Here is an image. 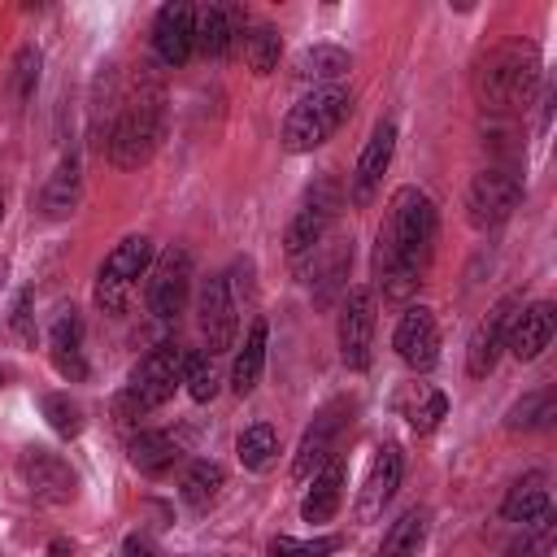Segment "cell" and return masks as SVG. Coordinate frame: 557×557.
<instances>
[{"mask_svg": "<svg viewBox=\"0 0 557 557\" xmlns=\"http://www.w3.org/2000/svg\"><path fill=\"white\" fill-rule=\"evenodd\" d=\"M435 252V205L418 187H400L387 205L374 244V278L387 300H405L418 292L422 270Z\"/></svg>", "mask_w": 557, "mask_h": 557, "instance_id": "6da1fadb", "label": "cell"}, {"mask_svg": "<svg viewBox=\"0 0 557 557\" xmlns=\"http://www.w3.org/2000/svg\"><path fill=\"white\" fill-rule=\"evenodd\" d=\"M540 87V52L527 39H505L496 44L479 70H474V96L487 113H513L527 109Z\"/></svg>", "mask_w": 557, "mask_h": 557, "instance_id": "7a4b0ae2", "label": "cell"}, {"mask_svg": "<svg viewBox=\"0 0 557 557\" xmlns=\"http://www.w3.org/2000/svg\"><path fill=\"white\" fill-rule=\"evenodd\" d=\"M161 139H165V91L161 83L144 78L109 131V161L117 170H139L152 161Z\"/></svg>", "mask_w": 557, "mask_h": 557, "instance_id": "3957f363", "label": "cell"}, {"mask_svg": "<svg viewBox=\"0 0 557 557\" xmlns=\"http://www.w3.org/2000/svg\"><path fill=\"white\" fill-rule=\"evenodd\" d=\"M348 109H352V96L344 87H313L283 117V148L287 152H313V148H322L344 126Z\"/></svg>", "mask_w": 557, "mask_h": 557, "instance_id": "277c9868", "label": "cell"}, {"mask_svg": "<svg viewBox=\"0 0 557 557\" xmlns=\"http://www.w3.org/2000/svg\"><path fill=\"white\" fill-rule=\"evenodd\" d=\"M178 383H183V348H178L174 339H165V344H157V348L131 370V383H126L117 409H122L126 418L152 413V409H161V405L174 396Z\"/></svg>", "mask_w": 557, "mask_h": 557, "instance_id": "5b68a950", "label": "cell"}, {"mask_svg": "<svg viewBox=\"0 0 557 557\" xmlns=\"http://www.w3.org/2000/svg\"><path fill=\"white\" fill-rule=\"evenodd\" d=\"M152 265V239L144 235H126L104 261H100V274H96V305L104 313H122L135 283L148 274Z\"/></svg>", "mask_w": 557, "mask_h": 557, "instance_id": "8992f818", "label": "cell"}, {"mask_svg": "<svg viewBox=\"0 0 557 557\" xmlns=\"http://www.w3.org/2000/svg\"><path fill=\"white\" fill-rule=\"evenodd\" d=\"M518 200H522V178L509 165H487L466 187V222L474 231H492L518 209Z\"/></svg>", "mask_w": 557, "mask_h": 557, "instance_id": "52a82bcc", "label": "cell"}, {"mask_svg": "<svg viewBox=\"0 0 557 557\" xmlns=\"http://www.w3.org/2000/svg\"><path fill=\"white\" fill-rule=\"evenodd\" d=\"M187 296H191V252L174 244L148 265V309L152 318L174 322L187 309Z\"/></svg>", "mask_w": 557, "mask_h": 557, "instance_id": "ba28073f", "label": "cell"}, {"mask_svg": "<svg viewBox=\"0 0 557 557\" xmlns=\"http://www.w3.org/2000/svg\"><path fill=\"white\" fill-rule=\"evenodd\" d=\"M335 209H339V187H335L331 178H322L318 187H309L305 205L296 209V218L287 222V235H283L287 257H305V252H313V248L322 244L326 226L335 222Z\"/></svg>", "mask_w": 557, "mask_h": 557, "instance_id": "9c48e42d", "label": "cell"}, {"mask_svg": "<svg viewBox=\"0 0 557 557\" xmlns=\"http://www.w3.org/2000/svg\"><path fill=\"white\" fill-rule=\"evenodd\" d=\"M17 470H22L26 492H30L35 500H44V505H70V500L78 496V474L70 470V461H65L61 453L26 448L22 461H17Z\"/></svg>", "mask_w": 557, "mask_h": 557, "instance_id": "30bf717a", "label": "cell"}, {"mask_svg": "<svg viewBox=\"0 0 557 557\" xmlns=\"http://www.w3.org/2000/svg\"><path fill=\"white\" fill-rule=\"evenodd\" d=\"M518 309H522L518 296H500V300L487 309V318L474 326L470 348H466V370H470V379H487V374L496 370V361H500V352H505V339H509V326H513Z\"/></svg>", "mask_w": 557, "mask_h": 557, "instance_id": "8fae6325", "label": "cell"}, {"mask_svg": "<svg viewBox=\"0 0 557 557\" xmlns=\"http://www.w3.org/2000/svg\"><path fill=\"white\" fill-rule=\"evenodd\" d=\"M370 344H374V292L352 287L344 309H339V357L348 370L370 366Z\"/></svg>", "mask_w": 557, "mask_h": 557, "instance_id": "7c38bea8", "label": "cell"}, {"mask_svg": "<svg viewBox=\"0 0 557 557\" xmlns=\"http://www.w3.org/2000/svg\"><path fill=\"white\" fill-rule=\"evenodd\" d=\"M200 335L209 344V352H226L235 344L239 318H235V292H231V274H213L200 287Z\"/></svg>", "mask_w": 557, "mask_h": 557, "instance_id": "4fadbf2b", "label": "cell"}, {"mask_svg": "<svg viewBox=\"0 0 557 557\" xmlns=\"http://www.w3.org/2000/svg\"><path fill=\"white\" fill-rule=\"evenodd\" d=\"M396 357L409 366V370H431L440 361V326H435V313L426 305H409L396 322Z\"/></svg>", "mask_w": 557, "mask_h": 557, "instance_id": "5bb4252c", "label": "cell"}, {"mask_svg": "<svg viewBox=\"0 0 557 557\" xmlns=\"http://www.w3.org/2000/svg\"><path fill=\"white\" fill-rule=\"evenodd\" d=\"M344 422H348V405L335 400V405H326V409L305 426L300 448H296V457H292V479H313V474L331 461V448H335V435L344 431Z\"/></svg>", "mask_w": 557, "mask_h": 557, "instance_id": "9a60e30c", "label": "cell"}, {"mask_svg": "<svg viewBox=\"0 0 557 557\" xmlns=\"http://www.w3.org/2000/svg\"><path fill=\"white\" fill-rule=\"evenodd\" d=\"M152 52L161 65H183L196 52V9L191 4H161L152 22Z\"/></svg>", "mask_w": 557, "mask_h": 557, "instance_id": "2e32d148", "label": "cell"}, {"mask_svg": "<svg viewBox=\"0 0 557 557\" xmlns=\"http://www.w3.org/2000/svg\"><path fill=\"white\" fill-rule=\"evenodd\" d=\"M392 152H396V126L383 117L370 131V139H366V148H361V157L352 165V183H348V200L352 205H370L374 200V191H379V183H383V174L392 165Z\"/></svg>", "mask_w": 557, "mask_h": 557, "instance_id": "e0dca14e", "label": "cell"}, {"mask_svg": "<svg viewBox=\"0 0 557 557\" xmlns=\"http://www.w3.org/2000/svg\"><path fill=\"white\" fill-rule=\"evenodd\" d=\"M553 331H557V309H553L548 300H535V305L518 309L505 348H509L518 361H535V357L553 344Z\"/></svg>", "mask_w": 557, "mask_h": 557, "instance_id": "ac0fdd59", "label": "cell"}, {"mask_svg": "<svg viewBox=\"0 0 557 557\" xmlns=\"http://www.w3.org/2000/svg\"><path fill=\"white\" fill-rule=\"evenodd\" d=\"M400 474H405V457H400V448L396 444H383L379 453H374V461H370V474H366V487H361V518H374V513H383V505L396 496V487H400Z\"/></svg>", "mask_w": 557, "mask_h": 557, "instance_id": "d6986e66", "label": "cell"}, {"mask_svg": "<svg viewBox=\"0 0 557 557\" xmlns=\"http://www.w3.org/2000/svg\"><path fill=\"white\" fill-rule=\"evenodd\" d=\"M48 357L57 366L61 379H87V357H83V318L74 309H65L52 331H48Z\"/></svg>", "mask_w": 557, "mask_h": 557, "instance_id": "ffe728a7", "label": "cell"}, {"mask_svg": "<svg viewBox=\"0 0 557 557\" xmlns=\"http://www.w3.org/2000/svg\"><path fill=\"white\" fill-rule=\"evenodd\" d=\"M548 509H553V505H548V474H544V470L522 474V479L505 492V500H500V518L513 522V527H527V522H535V518L548 513Z\"/></svg>", "mask_w": 557, "mask_h": 557, "instance_id": "44dd1931", "label": "cell"}, {"mask_svg": "<svg viewBox=\"0 0 557 557\" xmlns=\"http://www.w3.org/2000/svg\"><path fill=\"white\" fill-rule=\"evenodd\" d=\"M78 196H83V174H78V157L70 152V157H61V165L48 174L44 196H39V209H44V218L61 222V218H70V213L78 209Z\"/></svg>", "mask_w": 557, "mask_h": 557, "instance_id": "7402d4cb", "label": "cell"}, {"mask_svg": "<svg viewBox=\"0 0 557 557\" xmlns=\"http://www.w3.org/2000/svg\"><path fill=\"white\" fill-rule=\"evenodd\" d=\"M239 39V17L231 4H205L196 9V48L205 57H226Z\"/></svg>", "mask_w": 557, "mask_h": 557, "instance_id": "603a6c76", "label": "cell"}, {"mask_svg": "<svg viewBox=\"0 0 557 557\" xmlns=\"http://www.w3.org/2000/svg\"><path fill=\"white\" fill-rule=\"evenodd\" d=\"M265 344H270V326H265V318H252L248 322V335H244V344H239V352L231 361V387H235V396H248L257 387V379L265 370Z\"/></svg>", "mask_w": 557, "mask_h": 557, "instance_id": "cb8c5ba5", "label": "cell"}, {"mask_svg": "<svg viewBox=\"0 0 557 557\" xmlns=\"http://www.w3.org/2000/svg\"><path fill=\"white\" fill-rule=\"evenodd\" d=\"M352 70V57L335 44H313V48H300L296 61H292V74L300 83H322V87H335V78H344Z\"/></svg>", "mask_w": 557, "mask_h": 557, "instance_id": "d4e9b609", "label": "cell"}, {"mask_svg": "<svg viewBox=\"0 0 557 557\" xmlns=\"http://www.w3.org/2000/svg\"><path fill=\"white\" fill-rule=\"evenodd\" d=\"M339 496H344V466L331 457V461L313 474V483H309V492H305V500H300V518H305V522H326V518H335Z\"/></svg>", "mask_w": 557, "mask_h": 557, "instance_id": "484cf974", "label": "cell"}, {"mask_svg": "<svg viewBox=\"0 0 557 557\" xmlns=\"http://www.w3.org/2000/svg\"><path fill=\"white\" fill-rule=\"evenodd\" d=\"M126 453H131V466L144 470V474H165L183 457L178 440L165 435V431H135L131 444H126Z\"/></svg>", "mask_w": 557, "mask_h": 557, "instance_id": "4316f807", "label": "cell"}, {"mask_svg": "<svg viewBox=\"0 0 557 557\" xmlns=\"http://www.w3.org/2000/svg\"><path fill=\"white\" fill-rule=\"evenodd\" d=\"M400 413H405V422H409L418 435H426V431H435V426L444 422L448 400H444L440 387H431V383H413L409 396L400 400Z\"/></svg>", "mask_w": 557, "mask_h": 557, "instance_id": "83f0119b", "label": "cell"}, {"mask_svg": "<svg viewBox=\"0 0 557 557\" xmlns=\"http://www.w3.org/2000/svg\"><path fill=\"white\" fill-rule=\"evenodd\" d=\"M422 540H426V509H405L387 527V535H383V544H379L374 557H418Z\"/></svg>", "mask_w": 557, "mask_h": 557, "instance_id": "f1b7e54d", "label": "cell"}, {"mask_svg": "<svg viewBox=\"0 0 557 557\" xmlns=\"http://www.w3.org/2000/svg\"><path fill=\"white\" fill-rule=\"evenodd\" d=\"M222 483H226L222 466L200 457V461L187 466V474H183V483H178V496H183V505H191V509H209V505L218 500Z\"/></svg>", "mask_w": 557, "mask_h": 557, "instance_id": "f546056e", "label": "cell"}, {"mask_svg": "<svg viewBox=\"0 0 557 557\" xmlns=\"http://www.w3.org/2000/svg\"><path fill=\"white\" fill-rule=\"evenodd\" d=\"M235 453H239V466L244 470H270V461L278 457V435L270 422H252L239 431L235 440Z\"/></svg>", "mask_w": 557, "mask_h": 557, "instance_id": "4dcf8cb0", "label": "cell"}, {"mask_svg": "<svg viewBox=\"0 0 557 557\" xmlns=\"http://www.w3.org/2000/svg\"><path fill=\"white\" fill-rule=\"evenodd\" d=\"M553 418H557V396L544 387V392L522 396V400L509 409L505 426H509V431H544V426H553Z\"/></svg>", "mask_w": 557, "mask_h": 557, "instance_id": "1f68e13d", "label": "cell"}, {"mask_svg": "<svg viewBox=\"0 0 557 557\" xmlns=\"http://www.w3.org/2000/svg\"><path fill=\"white\" fill-rule=\"evenodd\" d=\"M39 65H44L39 48H35V44H22L17 57H13V65H9V100H13L17 109L35 96V87H39Z\"/></svg>", "mask_w": 557, "mask_h": 557, "instance_id": "d6a6232c", "label": "cell"}, {"mask_svg": "<svg viewBox=\"0 0 557 557\" xmlns=\"http://www.w3.org/2000/svg\"><path fill=\"white\" fill-rule=\"evenodd\" d=\"M239 39H244V61L252 65V74H270V70H278L283 39H278L274 26H252V30L239 35Z\"/></svg>", "mask_w": 557, "mask_h": 557, "instance_id": "836d02e7", "label": "cell"}, {"mask_svg": "<svg viewBox=\"0 0 557 557\" xmlns=\"http://www.w3.org/2000/svg\"><path fill=\"white\" fill-rule=\"evenodd\" d=\"M183 387L191 400H213L218 396V370H213V352H183Z\"/></svg>", "mask_w": 557, "mask_h": 557, "instance_id": "e575fe53", "label": "cell"}, {"mask_svg": "<svg viewBox=\"0 0 557 557\" xmlns=\"http://www.w3.org/2000/svg\"><path fill=\"white\" fill-rule=\"evenodd\" d=\"M44 418H48V426H52L61 440H74V435L83 431V409H78L65 392H48V396H44Z\"/></svg>", "mask_w": 557, "mask_h": 557, "instance_id": "d590c367", "label": "cell"}, {"mask_svg": "<svg viewBox=\"0 0 557 557\" xmlns=\"http://www.w3.org/2000/svg\"><path fill=\"white\" fill-rule=\"evenodd\" d=\"M339 548L335 535H318V540H292V535H274L270 540V557H331Z\"/></svg>", "mask_w": 557, "mask_h": 557, "instance_id": "8d00e7d4", "label": "cell"}, {"mask_svg": "<svg viewBox=\"0 0 557 557\" xmlns=\"http://www.w3.org/2000/svg\"><path fill=\"white\" fill-rule=\"evenodd\" d=\"M9 331H13L22 344H35V287H22V292L13 296Z\"/></svg>", "mask_w": 557, "mask_h": 557, "instance_id": "74e56055", "label": "cell"}, {"mask_svg": "<svg viewBox=\"0 0 557 557\" xmlns=\"http://www.w3.org/2000/svg\"><path fill=\"white\" fill-rule=\"evenodd\" d=\"M522 531H527V535H522L518 553H522V557H544V553H548V544H553V509H548V513H540L535 522H527Z\"/></svg>", "mask_w": 557, "mask_h": 557, "instance_id": "f35d334b", "label": "cell"}, {"mask_svg": "<svg viewBox=\"0 0 557 557\" xmlns=\"http://www.w3.org/2000/svg\"><path fill=\"white\" fill-rule=\"evenodd\" d=\"M122 557H152V548H148L144 540H126V548H122Z\"/></svg>", "mask_w": 557, "mask_h": 557, "instance_id": "ab89813d", "label": "cell"}, {"mask_svg": "<svg viewBox=\"0 0 557 557\" xmlns=\"http://www.w3.org/2000/svg\"><path fill=\"white\" fill-rule=\"evenodd\" d=\"M52 557H70V548H65V540H52Z\"/></svg>", "mask_w": 557, "mask_h": 557, "instance_id": "60d3db41", "label": "cell"}, {"mask_svg": "<svg viewBox=\"0 0 557 557\" xmlns=\"http://www.w3.org/2000/svg\"><path fill=\"white\" fill-rule=\"evenodd\" d=\"M0 218H4V187H0Z\"/></svg>", "mask_w": 557, "mask_h": 557, "instance_id": "b9f144b4", "label": "cell"}]
</instances>
